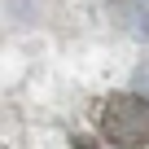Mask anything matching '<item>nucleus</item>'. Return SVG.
I'll return each instance as SVG.
<instances>
[{
    "label": "nucleus",
    "instance_id": "f257e3e1",
    "mask_svg": "<svg viewBox=\"0 0 149 149\" xmlns=\"http://www.w3.org/2000/svg\"><path fill=\"white\" fill-rule=\"evenodd\" d=\"M101 132L118 149H140L149 145V101L136 92H118L101 110Z\"/></svg>",
    "mask_w": 149,
    "mask_h": 149
},
{
    "label": "nucleus",
    "instance_id": "f03ea898",
    "mask_svg": "<svg viewBox=\"0 0 149 149\" xmlns=\"http://www.w3.org/2000/svg\"><path fill=\"white\" fill-rule=\"evenodd\" d=\"M136 88H145V92H149V66H145V70H136Z\"/></svg>",
    "mask_w": 149,
    "mask_h": 149
}]
</instances>
